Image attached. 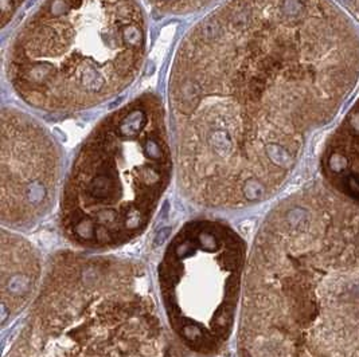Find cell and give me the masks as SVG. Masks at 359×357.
<instances>
[{"mask_svg":"<svg viewBox=\"0 0 359 357\" xmlns=\"http://www.w3.org/2000/svg\"><path fill=\"white\" fill-rule=\"evenodd\" d=\"M358 79V31L334 0H228L186 35L171 67L182 192L215 210L271 199Z\"/></svg>","mask_w":359,"mask_h":357,"instance_id":"cell-1","label":"cell"},{"mask_svg":"<svg viewBox=\"0 0 359 357\" xmlns=\"http://www.w3.org/2000/svg\"><path fill=\"white\" fill-rule=\"evenodd\" d=\"M239 357H359V204L328 185L285 198L246 262Z\"/></svg>","mask_w":359,"mask_h":357,"instance_id":"cell-2","label":"cell"},{"mask_svg":"<svg viewBox=\"0 0 359 357\" xmlns=\"http://www.w3.org/2000/svg\"><path fill=\"white\" fill-rule=\"evenodd\" d=\"M146 47L139 0H42L12 42L7 74L34 109L81 112L129 86Z\"/></svg>","mask_w":359,"mask_h":357,"instance_id":"cell-3","label":"cell"},{"mask_svg":"<svg viewBox=\"0 0 359 357\" xmlns=\"http://www.w3.org/2000/svg\"><path fill=\"white\" fill-rule=\"evenodd\" d=\"M4 357H183L164 328L147 271L113 255L65 251L50 262Z\"/></svg>","mask_w":359,"mask_h":357,"instance_id":"cell-4","label":"cell"},{"mask_svg":"<svg viewBox=\"0 0 359 357\" xmlns=\"http://www.w3.org/2000/svg\"><path fill=\"white\" fill-rule=\"evenodd\" d=\"M166 110L153 94L132 99L90 132L61 198L60 222L76 247L104 251L142 235L172 175Z\"/></svg>","mask_w":359,"mask_h":357,"instance_id":"cell-5","label":"cell"},{"mask_svg":"<svg viewBox=\"0 0 359 357\" xmlns=\"http://www.w3.org/2000/svg\"><path fill=\"white\" fill-rule=\"evenodd\" d=\"M246 262L244 239L219 220H191L171 239L159 265V289L166 319L187 349L211 356L226 345Z\"/></svg>","mask_w":359,"mask_h":357,"instance_id":"cell-6","label":"cell"},{"mask_svg":"<svg viewBox=\"0 0 359 357\" xmlns=\"http://www.w3.org/2000/svg\"><path fill=\"white\" fill-rule=\"evenodd\" d=\"M60 149L43 126L17 109L1 112V223L31 226L53 207L60 181Z\"/></svg>","mask_w":359,"mask_h":357,"instance_id":"cell-7","label":"cell"},{"mask_svg":"<svg viewBox=\"0 0 359 357\" xmlns=\"http://www.w3.org/2000/svg\"><path fill=\"white\" fill-rule=\"evenodd\" d=\"M42 263L38 251L22 235L1 230L0 238V297L1 324L23 312L41 289Z\"/></svg>","mask_w":359,"mask_h":357,"instance_id":"cell-8","label":"cell"},{"mask_svg":"<svg viewBox=\"0 0 359 357\" xmlns=\"http://www.w3.org/2000/svg\"><path fill=\"white\" fill-rule=\"evenodd\" d=\"M320 162L327 185L359 204V98L330 136Z\"/></svg>","mask_w":359,"mask_h":357,"instance_id":"cell-9","label":"cell"},{"mask_svg":"<svg viewBox=\"0 0 359 357\" xmlns=\"http://www.w3.org/2000/svg\"><path fill=\"white\" fill-rule=\"evenodd\" d=\"M155 11L162 15H187L211 4L214 0H146Z\"/></svg>","mask_w":359,"mask_h":357,"instance_id":"cell-10","label":"cell"},{"mask_svg":"<svg viewBox=\"0 0 359 357\" xmlns=\"http://www.w3.org/2000/svg\"><path fill=\"white\" fill-rule=\"evenodd\" d=\"M24 0H0V8H1V23L3 26H7V23L17 15L19 7L22 6Z\"/></svg>","mask_w":359,"mask_h":357,"instance_id":"cell-11","label":"cell"},{"mask_svg":"<svg viewBox=\"0 0 359 357\" xmlns=\"http://www.w3.org/2000/svg\"><path fill=\"white\" fill-rule=\"evenodd\" d=\"M353 20L359 23V0H334Z\"/></svg>","mask_w":359,"mask_h":357,"instance_id":"cell-12","label":"cell"}]
</instances>
